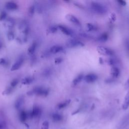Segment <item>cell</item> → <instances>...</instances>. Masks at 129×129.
<instances>
[{
    "label": "cell",
    "instance_id": "cell-11",
    "mask_svg": "<svg viewBox=\"0 0 129 129\" xmlns=\"http://www.w3.org/2000/svg\"><path fill=\"white\" fill-rule=\"evenodd\" d=\"M24 103V97L23 96H19L15 102V107L16 109H20Z\"/></svg>",
    "mask_w": 129,
    "mask_h": 129
},
{
    "label": "cell",
    "instance_id": "cell-6",
    "mask_svg": "<svg viewBox=\"0 0 129 129\" xmlns=\"http://www.w3.org/2000/svg\"><path fill=\"white\" fill-rule=\"evenodd\" d=\"M98 79V76L93 73H90L84 77V80L86 82L92 83L95 82Z\"/></svg>",
    "mask_w": 129,
    "mask_h": 129
},
{
    "label": "cell",
    "instance_id": "cell-33",
    "mask_svg": "<svg viewBox=\"0 0 129 129\" xmlns=\"http://www.w3.org/2000/svg\"><path fill=\"white\" fill-rule=\"evenodd\" d=\"M63 61V59L61 58H56L55 60V62L56 64H59L61 63H62Z\"/></svg>",
    "mask_w": 129,
    "mask_h": 129
},
{
    "label": "cell",
    "instance_id": "cell-31",
    "mask_svg": "<svg viewBox=\"0 0 129 129\" xmlns=\"http://www.w3.org/2000/svg\"><path fill=\"white\" fill-rule=\"evenodd\" d=\"M58 29V27L56 26H52L49 28V31L50 32L52 33H54L57 31Z\"/></svg>",
    "mask_w": 129,
    "mask_h": 129
},
{
    "label": "cell",
    "instance_id": "cell-12",
    "mask_svg": "<svg viewBox=\"0 0 129 129\" xmlns=\"http://www.w3.org/2000/svg\"><path fill=\"white\" fill-rule=\"evenodd\" d=\"M64 51V48L63 47L59 45L54 46L51 48L50 50V52L53 54H57L62 52Z\"/></svg>",
    "mask_w": 129,
    "mask_h": 129
},
{
    "label": "cell",
    "instance_id": "cell-34",
    "mask_svg": "<svg viewBox=\"0 0 129 129\" xmlns=\"http://www.w3.org/2000/svg\"><path fill=\"white\" fill-rule=\"evenodd\" d=\"M5 126V123H4L3 121H0V129H4Z\"/></svg>",
    "mask_w": 129,
    "mask_h": 129
},
{
    "label": "cell",
    "instance_id": "cell-19",
    "mask_svg": "<svg viewBox=\"0 0 129 129\" xmlns=\"http://www.w3.org/2000/svg\"><path fill=\"white\" fill-rule=\"evenodd\" d=\"M71 102V100H65V101L64 102H61L60 103H59L57 106V107L58 109H63V108H64L65 107H66L67 106H68L70 103Z\"/></svg>",
    "mask_w": 129,
    "mask_h": 129
},
{
    "label": "cell",
    "instance_id": "cell-30",
    "mask_svg": "<svg viewBox=\"0 0 129 129\" xmlns=\"http://www.w3.org/2000/svg\"><path fill=\"white\" fill-rule=\"evenodd\" d=\"M51 70L49 69H47L44 72H43L42 75L44 77H49L51 75Z\"/></svg>",
    "mask_w": 129,
    "mask_h": 129
},
{
    "label": "cell",
    "instance_id": "cell-38",
    "mask_svg": "<svg viewBox=\"0 0 129 129\" xmlns=\"http://www.w3.org/2000/svg\"><path fill=\"white\" fill-rule=\"evenodd\" d=\"M3 48V42L2 40L0 39V50H1Z\"/></svg>",
    "mask_w": 129,
    "mask_h": 129
},
{
    "label": "cell",
    "instance_id": "cell-36",
    "mask_svg": "<svg viewBox=\"0 0 129 129\" xmlns=\"http://www.w3.org/2000/svg\"><path fill=\"white\" fill-rule=\"evenodd\" d=\"M117 2L122 6H125L126 5V2L124 1H122V0H119V1H117Z\"/></svg>",
    "mask_w": 129,
    "mask_h": 129
},
{
    "label": "cell",
    "instance_id": "cell-20",
    "mask_svg": "<svg viewBox=\"0 0 129 129\" xmlns=\"http://www.w3.org/2000/svg\"><path fill=\"white\" fill-rule=\"evenodd\" d=\"M83 78H84V76L82 74H80L78 75L74 79L73 81V84L74 85H77L78 83H80L82 81Z\"/></svg>",
    "mask_w": 129,
    "mask_h": 129
},
{
    "label": "cell",
    "instance_id": "cell-3",
    "mask_svg": "<svg viewBox=\"0 0 129 129\" xmlns=\"http://www.w3.org/2000/svg\"><path fill=\"white\" fill-rule=\"evenodd\" d=\"M24 61H25V56L23 55H21L18 57L16 61L13 65L12 67H11V70L12 71H15L19 70L22 66L24 62Z\"/></svg>",
    "mask_w": 129,
    "mask_h": 129
},
{
    "label": "cell",
    "instance_id": "cell-4",
    "mask_svg": "<svg viewBox=\"0 0 129 129\" xmlns=\"http://www.w3.org/2000/svg\"><path fill=\"white\" fill-rule=\"evenodd\" d=\"M97 51L100 54L106 56H112L114 54V52L110 49L103 47L99 46L97 48Z\"/></svg>",
    "mask_w": 129,
    "mask_h": 129
},
{
    "label": "cell",
    "instance_id": "cell-22",
    "mask_svg": "<svg viewBox=\"0 0 129 129\" xmlns=\"http://www.w3.org/2000/svg\"><path fill=\"white\" fill-rule=\"evenodd\" d=\"M52 117L53 120L55 121H56V122L60 121L63 119V116L58 113H53L52 114Z\"/></svg>",
    "mask_w": 129,
    "mask_h": 129
},
{
    "label": "cell",
    "instance_id": "cell-35",
    "mask_svg": "<svg viewBox=\"0 0 129 129\" xmlns=\"http://www.w3.org/2000/svg\"><path fill=\"white\" fill-rule=\"evenodd\" d=\"M125 47H126V49L127 52L129 53V39H127L126 40Z\"/></svg>",
    "mask_w": 129,
    "mask_h": 129
},
{
    "label": "cell",
    "instance_id": "cell-29",
    "mask_svg": "<svg viewBox=\"0 0 129 129\" xmlns=\"http://www.w3.org/2000/svg\"><path fill=\"white\" fill-rule=\"evenodd\" d=\"M35 11V6L34 5L31 6L29 7V9H28V14H29V15L30 16H32L34 14Z\"/></svg>",
    "mask_w": 129,
    "mask_h": 129
},
{
    "label": "cell",
    "instance_id": "cell-37",
    "mask_svg": "<svg viewBox=\"0 0 129 129\" xmlns=\"http://www.w3.org/2000/svg\"><path fill=\"white\" fill-rule=\"evenodd\" d=\"M125 86L126 89L129 88V79L127 80V81H126V84H125Z\"/></svg>",
    "mask_w": 129,
    "mask_h": 129
},
{
    "label": "cell",
    "instance_id": "cell-16",
    "mask_svg": "<svg viewBox=\"0 0 129 129\" xmlns=\"http://www.w3.org/2000/svg\"><path fill=\"white\" fill-rule=\"evenodd\" d=\"M128 107H129V89L125 96L124 102L122 104V109L124 110H126Z\"/></svg>",
    "mask_w": 129,
    "mask_h": 129
},
{
    "label": "cell",
    "instance_id": "cell-23",
    "mask_svg": "<svg viewBox=\"0 0 129 129\" xmlns=\"http://www.w3.org/2000/svg\"><path fill=\"white\" fill-rule=\"evenodd\" d=\"M7 38L9 41L13 40L14 39L15 36V32H14V30L13 29L9 30V31L7 32Z\"/></svg>",
    "mask_w": 129,
    "mask_h": 129
},
{
    "label": "cell",
    "instance_id": "cell-18",
    "mask_svg": "<svg viewBox=\"0 0 129 129\" xmlns=\"http://www.w3.org/2000/svg\"><path fill=\"white\" fill-rule=\"evenodd\" d=\"M120 70L116 67H113L111 69V75L114 78H117L119 76Z\"/></svg>",
    "mask_w": 129,
    "mask_h": 129
},
{
    "label": "cell",
    "instance_id": "cell-17",
    "mask_svg": "<svg viewBox=\"0 0 129 129\" xmlns=\"http://www.w3.org/2000/svg\"><path fill=\"white\" fill-rule=\"evenodd\" d=\"M19 117L20 120L22 122H24L27 120L28 118V114L26 112V111H25L24 110H21V111L20 112Z\"/></svg>",
    "mask_w": 129,
    "mask_h": 129
},
{
    "label": "cell",
    "instance_id": "cell-21",
    "mask_svg": "<svg viewBox=\"0 0 129 129\" xmlns=\"http://www.w3.org/2000/svg\"><path fill=\"white\" fill-rule=\"evenodd\" d=\"M108 38V35L106 33H103L101 34L98 38V40L101 42H106Z\"/></svg>",
    "mask_w": 129,
    "mask_h": 129
},
{
    "label": "cell",
    "instance_id": "cell-24",
    "mask_svg": "<svg viewBox=\"0 0 129 129\" xmlns=\"http://www.w3.org/2000/svg\"><path fill=\"white\" fill-rule=\"evenodd\" d=\"M19 82V80L17 78H15L13 79L10 83V86L12 87L13 88H15L18 85Z\"/></svg>",
    "mask_w": 129,
    "mask_h": 129
},
{
    "label": "cell",
    "instance_id": "cell-15",
    "mask_svg": "<svg viewBox=\"0 0 129 129\" xmlns=\"http://www.w3.org/2000/svg\"><path fill=\"white\" fill-rule=\"evenodd\" d=\"M34 81V78L32 76H27L22 79L21 83L23 85H27L31 84Z\"/></svg>",
    "mask_w": 129,
    "mask_h": 129
},
{
    "label": "cell",
    "instance_id": "cell-32",
    "mask_svg": "<svg viewBox=\"0 0 129 129\" xmlns=\"http://www.w3.org/2000/svg\"><path fill=\"white\" fill-rule=\"evenodd\" d=\"M49 126V124L47 121H45L42 124V127L44 128V129H48Z\"/></svg>",
    "mask_w": 129,
    "mask_h": 129
},
{
    "label": "cell",
    "instance_id": "cell-9",
    "mask_svg": "<svg viewBox=\"0 0 129 129\" xmlns=\"http://www.w3.org/2000/svg\"><path fill=\"white\" fill-rule=\"evenodd\" d=\"M41 110L40 108L37 106H35L31 111L30 115L31 117H37L41 114Z\"/></svg>",
    "mask_w": 129,
    "mask_h": 129
},
{
    "label": "cell",
    "instance_id": "cell-8",
    "mask_svg": "<svg viewBox=\"0 0 129 129\" xmlns=\"http://www.w3.org/2000/svg\"><path fill=\"white\" fill-rule=\"evenodd\" d=\"M4 25L9 30L13 29L15 25V21L12 18H9L5 21Z\"/></svg>",
    "mask_w": 129,
    "mask_h": 129
},
{
    "label": "cell",
    "instance_id": "cell-1",
    "mask_svg": "<svg viewBox=\"0 0 129 129\" xmlns=\"http://www.w3.org/2000/svg\"><path fill=\"white\" fill-rule=\"evenodd\" d=\"M50 93V90L48 88L44 87L42 86H37L33 89L27 92V94L29 96L36 95L37 96L46 97Z\"/></svg>",
    "mask_w": 129,
    "mask_h": 129
},
{
    "label": "cell",
    "instance_id": "cell-7",
    "mask_svg": "<svg viewBox=\"0 0 129 129\" xmlns=\"http://www.w3.org/2000/svg\"><path fill=\"white\" fill-rule=\"evenodd\" d=\"M58 29H59L63 33L65 34L66 35L73 36L74 34L72 30H71V29H70L69 28L65 26L60 25L58 26Z\"/></svg>",
    "mask_w": 129,
    "mask_h": 129
},
{
    "label": "cell",
    "instance_id": "cell-28",
    "mask_svg": "<svg viewBox=\"0 0 129 129\" xmlns=\"http://www.w3.org/2000/svg\"><path fill=\"white\" fill-rule=\"evenodd\" d=\"M9 62L5 58L0 59V65H1L3 67H7L8 66Z\"/></svg>",
    "mask_w": 129,
    "mask_h": 129
},
{
    "label": "cell",
    "instance_id": "cell-10",
    "mask_svg": "<svg viewBox=\"0 0 129 129\" xmlns=\"http://www.w3.org/2000/svg\"><path fill=\"white\" fill-rule=\"evenodd\" d=\"M66 18L70 22H72V23L77 25H80L81 23L79 20L75 16L71 15V14H67L66 15Z\"/></svg>",
    "mask_w": 129,
    "mask_h": 129
},
{
    "label": "cell",
    "instance_id": "cell-14",
    "mask_svg": "<svg viewBox=\"0 0 129 129\" xmlns=\"http://www.w3.org/2000/svg\"><path fill=\"white\" fill-rule=\"evenodd\" d=\"M37 44L36 42H33L32 44L31 45V46L29 47L27 52L29 56H32L34 55V53L35 52V51L37 49Z\"/></svg>",
    "mask_w": 129,
    "mask_h": 129
},
{
    "label": "cell",
    "instance_id": "cell-25",
    "mask_svg": "<svg viewBox=\"0 0 129 129\" xmlns=\"http://www.w3.org/2000/svg\"><path fill=\"white\" fill-rule=\"evenodd\" d=\"M7 13L6 12L3 11L0 13V21H5L7 18Z\"/></svg>",
    "mask_w": 129,
    "mask_h": 129
},
{
    "label": "cell",
    "instance_id": "cell-13",
    "mask_svg": "<svg viewBox=\"0 0 129 129\" xmlns=\"http://www.w3.org/2000/svg\"><path fill=\"white\" fill-rule=\"evenodd\" d=\"M5 7L7 9L10 11L16 10L18 8V5L14 2H8L6 4Z\"/></svg>",
    "mask_w": 129,
    "mask_h": 129
},
{
    "label": "cell",
    "instance_id": "cell-27",
    "mask_svg": "<svg viewBox=\"0 0 129 129\" xmlns=\"http://www.w3.org/2000/svg\"><path fill=\"white\" fill-rule=\"evenodd\" d=\"M14 88H13L12 87H11L10 86L9 87H8L3 92V94L4 95H10V94H11L13 91Z\"/></svg>",
    "mask_w": 129,
    "mask_h": 129
},
{
    "label": "cell",
    "instance_id": "cell-26",
    "mask_svg": "<svg viewBox=\"0 0 129 129\" xmlns=\"http://www.w3.org/2000/svg\"><path fill=\"white\" fill-rule=\"evenodd\" d=\"M87 28V31H95L97 29L96 26L92 24L91 23H88L86 25Z\"/></svg>",
    "mask_w": 129,
    "mask_h": 129
},
{
    "label": "cell",
    "instance_id": "cell-2",
    "mask_svg": "<svg viewBox=\"0 0 129 129\" xmlns=\"http://www.w3.org/2000/svg\"><path fill=\"white\" fill-rule=\"evenodd\" d=\"M91 8L93 11L98 14L104 15L107 12L106 7L97 2H92L91 3Z\"/></svg>",
    "mask_w": 129,
    "mask_h": 129
},
{
    "label": "cell",
    "instance_id": "cell-5",
    "mask_svg": "<svg viewBox=\"0 0 129 129\" xmlns=\"http://www.w3.org/2000/svg\"><path fill=\"white\" fill-rule=\"evenodd\" d=\"M66 44V46L69 48L82 47L84 46L83 42L77 39H70L67 41Z\"/></svg>",
    "mask_w": 129,
    "mask_h": 129
}]
</instances>
